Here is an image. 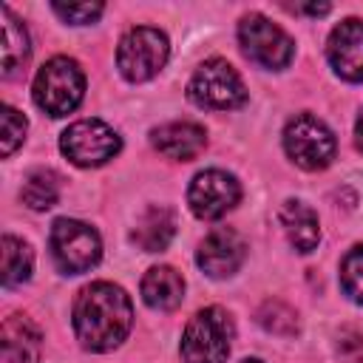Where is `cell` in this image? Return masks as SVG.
Instances as JSON below:
<instances>
[{"label":"cell","instance_id":"8fae6325","mask_svg":"<svg viewBox=\"0 0 363 363\" xmlns=\"http://www.w3.org/2000/svg\"><path fill=\"white\" fill-rule=\"evenodd\" d=\"M244 258H247V244L230 227H218V230L207 233L196 252V264L210 278H230L233 272H238Z\"/></svg>","mask_w":363,"mask_h":363},{"label":"cell","instance_id":"9c48e42d","mask_svg":"<svg viewBox=\"0 0 363 363\" xmlns=\"http://www.w3.org/2000/svg\"><path fill=\"white\" fill-rule=\"evenodd\" d=\"M119 147H122L119 133L99 119H79L68 125L60 136V150L77 167H99L108 159H113Z\"/></svg>","mask_w":363,"mask_h":363},{"label":"cell","instance_id":"ba28073f","mask_svg":"<svg viewBox=\"0 0 363 363\" xmlns=\"http://www.w3.org/2000/svg\"><path fill=\"white\" fill-rule=\"evenodd\" d=\"M238 43H241V51L252 62H258L261 68H269V71L286 68L295 54V43L289 40V34L284 28H278L272 20H267L264 14L241 17Z\"/></svg>","mask_w":363,"mask_h":363},{"label":"cell","instance_id":"603a6c76","mask_svg":"<svg viewBox=\"0 0 363 363\" xmlns=\"http://www.w3.org/2000/svg\"><path fill=\"white\" fill-rule=\"evenodd\" d=\"M0 122H3L0 150H3V156H11V153L17 150V145H23L28 122H26V116H23L17 108H11V105H3V108H0Z\"/></svg>","mask_w":363,"mask_h":363},{"label":"cell","instance_id":"4fadbf2b","mask_svg":"<svg viewBox=\"0 0 363 363\" xmlns=\"http://www.w3.org/2000/svg\"><path fill=\"white\" fill-rule=\"evenodd\" d=\"M150 142L162 156L190 162L207 147V133L196 122H167L150 130Z\"/></svg>","mask_w":363,"mask_h":363},{"label":"cell","instance_id":"484cf974","mask_svg":"<svg viewBox=\"0 0 363 363\" xmlns=\"http://www.w3.org/2000/svg\"><path fill=\"white\" fill-rule=\"evenodd\" d=\"M354 142H357V147L363 150V111H360V116H357V125H354Z\"/></svg>","mask_w":363,"mask_h":363},{"label":"cell","instance_id":"4316f807","mask_svg":"<svg viewBox=\"0 0 363 363\" xmlns=\"http://www.w3.org/2000/svg\"><path fill=\"white\" fill-rule=\"evenodd\" d=\"M241 363H264V360H258V357H247V360H241Z\"/></svg>","mask_w":363,"mask_h":363},{"label":"cell","instance_id":"d6986e66","mask_svg":"<svg viewBox=\"0 0 363 363\" xmlns=\"http://www.w3.org/2000/svg\"><path fill=\"white\" fill-rule=\"evenodd\" d=\"M3 286H17L31 278L34 252L17 235H3Z\"/></svg>","mask_w":363,"mask_h":363},{"label":"cell","instance_id":"3957f363","mask_svg":"<svg viewBox=\"0 0 363 363\" xmlns=\"http://www.w3.org/2000/svg\"><path fill=\"white\" fill-rule=\"evenodd\" d=\"M85 94V74L71 57H51L34 77V102L48 116H68Z\"/></svg>","mask_w":363,"mask_h":363},{"label":"cell","instance_id":"2e32d148","mask_svg":"<svg viewBox=\"0 0 363 363\" xmlns=\"http://www.w3.org/2000/svg\"><path fill=\"white\" fill-rule=\"evenodd\" d=\"M176 235V216L170 207H162V204H153L147 207L136 227H133V241L145 250V252H162Z\"/></svg>","mask_w":363,"mask_h":363},{"label":"cell","instance_id":"7c38bea8","mask_svg":"<svg viewBox=\"0 0 363 363\" xmlns=\"http://www.w3.org/2000/svg\"><path fill=\"white\" fill-rule=\"evenodd\" d=\"M326 57L337 77L363 82V23L354 17L337 23L326 40Z\"/></svg>","mask_w":363,"mask_h":363},{"label":"cell","instance_id":"ffe728a7","mask_svg":"<svg viewBox=\"0 0 363 363\" xmlns=\"http://www.w3.org/2000/svg\"><path fill=\"white\" fill-rule=\"evenodd\" d=\"M20 196L31 210H51L60 199V176L54 170H34L26 176Z\"/></svg>","mask_w":363,"mask_h":363},{"label":"cell","instance_id":"d4e9b609","mask_svg":"<svg viewBox=\"0 0 363 363\" xmlns=\"http://www.w3.org/2000/svg\"><path fill=\"white\" fill-rule=\"evenodd\" d=\"M332 6L329 3H320V6H301V11H306V14H326Z\"/></svg>","mask_w":363,"mask_h":363},{"label":"cell","instance_id":"7402d4cb","mask_svg":"<svg viewBox=\"0 0 363 363\" xmlns=\"http://www.w3.org/2000/svg\"><path fill=\"white\" fill-rule=\"evenodd\" d=\"M258 323L275 335H295L298 332V315L289 306H284L281 301H267L258 309Z\"/></svg>","mask_w":363,"mask_h":363},{"label":"cell","instance_id":"8992f818","mask_svg":"<svg viewBox=\"0 0 363 363\" xmlns=\"http://www.w3.org/2000/svg\"><path fill=\"white\" fill-rule=\"evenodd\" d=\"M187 96L199 108L233 111V108H241L247 102V88H244L238 71L227 60L213 57V60H204L196 68V74L190 77Z\"/></svg>","mask_w":363,"mask_h":363},{"label":"cell","instance_id":"277c9868","mask_svg":"<svg viewBox=\"0 0 363 363\" xmlns=\"http://www.w3.org/2000/svg\"><path fill=\"white\" fill-rule=\"evenodd\" d=\"M170 57V43L164 31L150 26L130 28L116 48V68L128 82H147L153 79Z\"/></svg>","mask_w":363,"mask_h":363},{"label":"cell","instance_id":"9a60e30c","mask_svg":"<svg viewBox=\"0 0 363 363\" xmlns=\"http://www.w3.org/2000/svg\"><path fill=\"white\" fill-rule=\"evenodd\" d=\"M281 227L298 252H312L320 241V224L312 207L298 199H286L281 207Z\"/></svg>","mask_w":363,"mask_h":363},{"label":"cell","instance_id":"7a4b0ae2","mask_svg":"<svg viewBox=\"0 0 363 363\" xmlns=\"http://www.w3.org/2000/svg\"><path fill=\"white\" fill-rule=\"evenodd\" d=\"M233 318L221 306L199 309L182 335V360L184 363H224L233 346Z\"/></svg>","mask_w":363,"mask_h":363},{"label":"cell","instance_id":"5bb4252c","mask_svg":"<svg viewBox=\"0 0 363 363\" xmlns=\"http://www.w3.org/2000/svg\"><path fill=\"white\" fill-rule=\"evenodd\" d=\"M142 298L150 309H159V312H170L182 303L184 298V278L167 267V264H159V267H150L142 278Z\"/></svg>","mask_w":363,"mask_h":363},{"label":"cell","instance_id":"6da1fadb","mask_svg":"<svg viewBox=\"0 0 363 363\" xmlns=\"http://www.w3.org/2000/svg\"><path fill=\"white\" fill-rule=\"evenodd\" d=\"M133 326V306L122 286L96 281L74 301V332L88 352L116 349Z\"/></svg>","mask_w":363,"mask_h":363},{"label":"cell","instance_id":"44dd1931","mask_svg":"<svg viewBox=\"0 0 363 363\" xmlns=\"http://www.w3.org/2000/svg\"><path fill=\"white\" fill-rule=\"evenodd\" d=\"M340 286L352 301L363 303V244L352 247L343 255V261H340Z\"/></svg>","mask_w":363,"mask_h":363},{"label":"cell","instance_id":"cb8c5ba5","mask_svg":"<svg viewBox=\"0 0 363 363\" xmlns=\"http://www.w3.org/2000/svg\"><path fill=\"white\" fill-rule=\"evenodd\" d=\"M51 9H54L65 23H71V26H85V23L96 20V17L105 11V6H102V3H68V6L54 3Z\"/></svg>","mask_w":363,"mask_h":363},{"label":"cell","instance_id":"ac0fdd59","mask_svg":"<svg viewBox=\"0 0 363 363\" xmlns=\"http://www.w3.org/2000/svg\"><path fill=\"white\" fill-rule=\"evenodd\" d=\"M0 54H3V77L6 79L14 77L31 54L28 31L9 9H3V48H0Z\"/></svg>","mask_w":363,"mask_h":363},{"label":"cell","instance_id":"5b68a950","mask_svg":"<svg viewBox=\"0 0 363 363\" xmlns=\"http://www.w3.org/2000/svg\"><path fill=\"white\" fill-rule=\"evenodd\" d=\"M48 244H51V258L57 269L65 275L88 272L102 258L99 233L91 224L77 221V218H57L51 227Z\"/></svg>","mask_w":363,"mask_h":363},{"label":"cell","instance_id":"52a82bcc","mask_svg":"<svg viewBox=\"0 0 363 363\" xmlns=\"http://www.w3.org/2000/svg\"><path fill=\"white\" fill-rule=\"evenodd\" d=\"M284 150L303 170H323L335 159L332 130L312 113H295L284 128Z\"/></svg>","mask_w":363,"mask_h":363},{"label":"cell","instance_id":"30bf717a","mask_svg":"<svg viewBox=\"0 0 363 363\" xmlns=\"http://www.w3.org/2000/svg\"><path fill=\"white\" fill-rule=\"evenodd\" d=\"M241 199V184L235 176L224 173V170H201L196 173V179L190 182L187 190V204L193 210L196 218L204 221H216L224 213H230Z\"/></svg>","mask_w":363,"mask_h":363},{"label":"cell","instance_id":"e0dca14e","mask_svg":"<svg viewBox=\"0 0 363 363\" xmlns=\"http://www.w3.org/2000/svg\"><path fill=\"white\" fill-rule=\"evenodd\" d=\"M3 352L9 363H34L40 354V329L26 315H9L3 323Z\"/></svg>","mask_w":363,"mask_h":363}]
</instances>
